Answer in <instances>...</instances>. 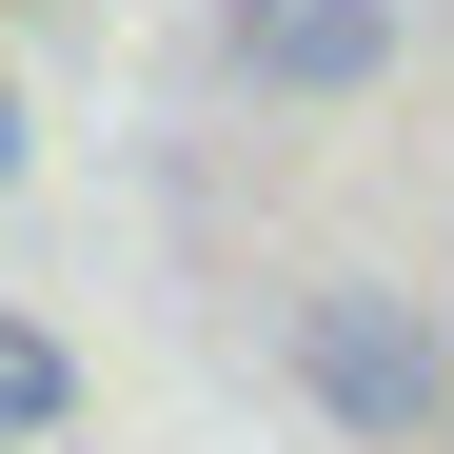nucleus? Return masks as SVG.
Listing matches in <instances>:
<instances>
[{"instance_id": "obj_1", "label": "nucleus", "mask_w": 454, "mask_h": 454, "mask_svg": "<svg viewBox=\"0 0 454 454\" xmlns=\"http://www.w3.org/2000/svg\"><path fill=\"white\" fill-rule=\"evenodd\" d=\"M296 395H317L356 454H434L454 434V317L395 277H317L296 296Z\"/></svg>"}, {"instance_id": "obj_2", "label": "nucleus", "mask_w": 454, "mask_h": 454, "mask_svg": "<svg viewBox=\"0 0 454 454\" xmlns=\"http://www.w3.org/2000/svg\"><path fill=\"white\" fill-rule=\"evenodd\" d=\"M217 40H238L257 99H356L395 59V0H217Z\"/></svg>"}, {"instance_id": "obj_3", "label": "nucleus", "mask_w": 454, "mask_h": 454, "mask_svg": "<svg viewBox=\"0 0 454 454\" xmlns=\"http://www.w3.org/2000/svg\"><path fill=\"white\" fill-rule=\"evenodd\" d=\"M59 415H80V356L40 317H0V434H59Z\"/></svg>"}, {"instance_id": "obj_4", "label": "nucleus", "mask_w": 454, "mask_h": 454, "mask_svg": "<svg viewBox=\"0 0 454 454\" xmlns=\"http://www.w3.org/2000/svg\"><path fill=\"white\" fill-rule=\"evenodd\" d=\"M0 198H20V99H0Z\"/></svg>"}]
</instances>
